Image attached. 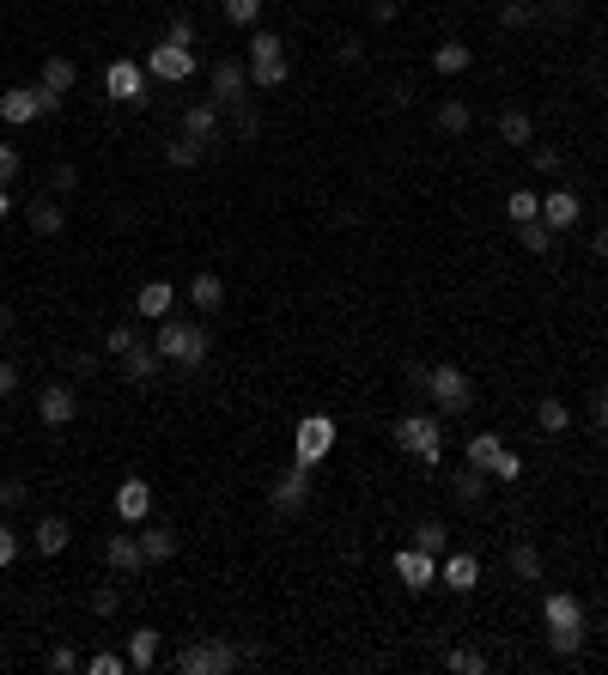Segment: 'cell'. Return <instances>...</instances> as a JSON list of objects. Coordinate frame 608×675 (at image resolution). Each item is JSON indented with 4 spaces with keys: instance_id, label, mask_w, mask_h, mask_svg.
I'll use <instances>...</instances> for the list:
<instances>
[{
    "instance_id": "6da1fadb",
    "label": "cell",
    "mask_w": 608,
    "mask_h": 675,
    "mask_svg": "<svg viewBox=\"0 0 608 675\" xmlns=\"http://www.w3.org/2000/svg\"><path fill=\"white\" fill-rule=\"evenodd\" d=\"M542 627H548V651H554V657H578V651H584V633H590L584 596L548 590V596H542Z\"/></svg>"
},
{
    "instance_id": "7a4b0ae2",
    "label": "cell",
    "mask_w": 608,
    "mask_h": 675,
    "mask_svg": "<svg viewBox=\"0 0 608 675\" xmlns=\"http://www.w3.org/2000/svg\"><path fill=\"white\" fill-rule=\"evenodd\" d=\"M256 657H262L256 645H232V639L207 633V639H195L189 651H177V669H183V675H232V669H244V663H256Z\"/></svg>"
},
{
    "instance_id": "3957f363",
    "label": "cell",
    "mask_w": 608,
    "mask_h": 675,
    "mask_svg": "<svg viewBox=\"0 0 608 675\" xmlns=\"http://www.w3.org/2000/svg\"><path fill=\"white\" fill-rule=\"evenodd\" d=\"M152 347H159V359H171V365H183V371H195V365H207V323H183V317H165L159 323V335H152Z\"/></svg>"
},
{
    "instance_id": "277c9868",
    "label": "cell",
    "mask_w": 608,
    "mask_h": 675,
    "mask_svg": "<svg viewBox=\"0 0 608 675\" xmlns=\"http://www.w3.org/2000/svg\"><path fill=\"white\" fill-rule=\"evenodd\" d=\"M390 438L408 450L414 463H438L444 457V414H402L390 426Z\"/></svg>"
},
{
    "instance_id": "5b68a950",
    "label": "cell",
    "mask_w": 608,
    "mask_h": 675,
    "mask_svg": "<svg viewBox=\"0 0 608 675\" xmlns=\"http://www.w3.org/2000/svg\"><path fill=\"white\" fill-rule=\"evenodd\" d=\"M426 396H432V408H438V414H469V408H475V384H469V371H463V365H432Z\"/></svg>"
},
{
    "instance_id": "8992f818",
    "label": "cell",
    "mask_w": 608,
    "mask_h": 675,
    "mask_svg": "<svg viewBox=\"0 0 608 675\" xmlns=\"http://www.w3.org/2000/svg\"><path fill=\"white\" fill-rule=\"evenodd\" d=\"M329 450H335V420H329V414H304V420H298V432H292V463L317 469Z\"/></svg>"
},
{
    "instance_id": "52a82bcc",
    "label": "cell",
    "mask_w": 608,
    "mask_h": 675,
    "mask_svg": "<svg viewBox=\"0 0 608 675\" xmlns=\"http://www.w3.org/2000/svg\"><path fill=\"white\" fill-rule=\"evenodd\" d=\"M146 86H152L146 61H128V55H116V61L104 67V98H116V104H146Z\"/></svg>"
},
{
    "instance_id": "ba28073f",
    "label": "cell",
    "mask_w": 608,
    "mask_h": 675,
    "mask_svg": "<svg viewBox=\"0 0 608 675\" xmlns=\"http://www.w3.org/2000/svg\"><path fill=\"white\" fill-rule=\"evenodd\" d=\"M195 49H177V43H165L159 37V49H146V73H152V80H159V86H183V80H195Z\"/></svg>"
},
{
    "instance_id": "9c48e42d",
    "label": "cell",
    "mask_w": 608,
    "mask_h": 675,
    "mask_svg": "<svg viewBox=\"0 0 608 675\" xmlns=\"http://www.w3.org/2000/svg\"><path fill=\"white\" fill-rule=\"evenodd\" d=\"M207 86H213V104H244L250 98V61H238V55H225V61H213V73H207Z\"/></svg>"
},
{
    "instance_id": "30bf717a",
    "label": "cell",
    "mask_w": 608,
    "mask_h": 675,
    "mask_svg": "<svg viewBox=\"0 0 608 675\" xmlns=\"http://www.w3.org/2000/svg\"><path fill=\"white\" fill-rule=\"evenodd\" d=\"M268 505L274 511H304V505H311V469H304V463H292L286 475H274V487H268Z\"/></svg>"
},
{
    "instance_id": "8fae6325",
    "label": "cell",
    "mask_w": 608,
    "mask_h": 675,
    "mask_svg": "<svg viewBox=\"0 0 608 675\" xmlns=\"http://www.w3.org/2000/svg\"><path fill=\"white\" fill-rule=\"evenodd\" d=\"M73 414H80V390H73V384H49V390H37V420H43L49 432L73 426Z\"/></svg>"
},
{
    "instance_id": "7c38bea8",
    "label": "cell",
    "mask_w": 608,
    "mask_h": 675,
    "mask_svg": "<svg viewBox=\"0 0 608 675\" xmlns=\"http://www.w3.org/2000/svg\"><path fill=\"white\" fill-rule=\"evenodd\" d=\"M396 578L408 584V590H432L438 584V554H426V548H396Z\"/></svg>"
},
{
    "instance_id": "4fadbf2b",
    "label": "cell",
    "mask_w": 608,
    "mask_h": 675,
    "mask_svg": "<svg viewBox=\"0 0 608 675\" xmlns=\"http://www.w3.org/2000/svg\"><path fill=\"white\" fill-rule=\"evenodd\" d=\"M37 116H43V92L37 86H7V92H0V122H7V128H25Z\"/></svg>"
},
{
    "instance_id": "5bb4252c",
    "label": "cell",
    "mask_w": 608,
    "mask_h": 675,
    "mask_svg": "<svg viewBox=\"0 0 608 675\" xmlns=\"http://www.w3.org/2000/svg\"><path fill=\"white\" fill-rule=\"evenodd\" d=\"M171 305H177V286H171V280H146V286L134 292V317H146V323H165Z\"/></svg>"
},
{
    "instance_id": "9a60e30c",
    "label": "cell",
    "mask_w": 608,
    "mask_h": 675,
    "mask_svg": "<svg viewBox=\"0 0 608 675\" xmlns=\"http://www.w3.org/2000/svg\"><path fill=\"white\" fill-rule=\"evenodd\" d=\"M542 219L554 225V232H572V225L584 219V201H578V189H548V195H542Z\"/></svg>"
},
{
    "instance_id": "2e32d148",
    "label": "cell",
    "mask_w": 608,
    "mask_h": 675,
    "mask_svg": "<svg viewBox=\"0 0 608 675\" xmlns=\"http://www.w3.org/2000/svg\"><path fill=\"white\" fill-rule=\"evenodd\" d=\"M146 511H152V481L128 475V481L116 487V517H122V523H146Z\"/></svg>"
},
{
    "instance_id": "e0dca14e",
    "label": "cell",
    "mask_w": 608,
    "mask_h": 675,
    "mask_svg": "<svg viewBox=\"0 0 608 675\" xmlns=\"http://www.w3.org/2000/svg\"><path fill=\"white\" fill-rule=\"evenodd\" d=\"M438 584H450V590H475V584H481V560L450 548V554L438 560Z\"/></svg>"
},
{
    "instance_id": "ac0fdd59",
    "label": "cell",
    "mask_w": 608,
    "mask_h": 675,
    "mask_svg": "<svg viewBox=\"0 0 608 675\" xmlns=\"http://www.w3.org/2000/svg\"><path fill=\"white\" fill-rule=\"evenodd\" d=\"M159 365H165V359H159V347H152V341H140L134 353H122V378H128L134 390H146L152 378H159Z\"/></svg>"
},
{
    "instance_id": "d6986e66",
    "label": "cell",
    "mask_w": 608,
    "mask_h": 675,
    "mask_svg": "<svg viewBox=\"0 0 608 675\" xmlns=\"http://www.w3.org/2000/svg\"><path fill=\"white\" fill-rule=\"evenodd\" d=\"M128 669H134V675H152V669H159V627H134V633H128Z\"/></svg>"
},
{
    "instance_id": "ffe728a7",
    "label": "cell",
    "mask_w": 608,
    "mask_h": 675,
    "mask_svg": "<svg viewBox=\"0 0 608 675\" xmlns=\"http://www.w3.org/2000/svg\"><path fill=\"white\" fill-rule=\"evenodd\" d=\"M67 542H73V523L67 517H43L37 530H31V548L43 554V560H55V554H67Z\"/></svg>"
},
{
    "instance_id": "44dd1931",
    "label": "cell",
    "mask_w": 608,
    "mask_h": 675,
    "mask_svg": "<svg viewBox=\"0 0 608 675\" xmlns=\"http://www.w3.org/2000/svg\"><path fill=\"white\" fill-rule=\"evenodd\" d=\"M104 566H110V572H122V578H134V572L146 566L140 536H110V542H104Z\"/></svg>"
},
{
    "instance_id": "7402d4cb",
    "label": "cell",
    "mask_w": 608,
    "mask_h": 675,
    "mask_svg": "<svg viewBox=\"0 0 608 675\" xmlns=\"http://www.w3.org/2000/svg\"><path fill=\"white\" fill-rule=\"evenodd\" d=\"M183 292H189V305H195L201 317H213V311L225 305V280H219V274H207V268H201V274H195Z\"/></svg>"
},
{
    "instance_id": "603a6c76",
    "label": "cell",
    "mask_w": 608,
    "mask_h": 675,
    "mask_svg": "<svg viewBox=\"0 0 608 675\" xmlns=\"http://www.w3.org/2000/svg\"><path fill=\"white\" fill-rule=\"evenodd\" d=\"M37 86H43V92H55V98H67L73 86H80V67H73L67 55H49V61H43V73H37Z\"/></svg>"
},
{
    "instance_id": "cb8c5ba5",
    "label": "cell",
    "mask_w": 608,
    "mask_h": 675,
    "mask_svg": "<svg viewBox=\"0 0 608 675\" xmlns=\"http://www.w3.org/2000/svg\"><path fill=\"white\" fill-rule=\"evenodd\" d=\"M177 548H183V542H177V530H165V523H146V530H140V554H146V566H165Z\"/></svg>"
},
{
    "instance_id": "d4e9b609",
    "label": "cell",
    "mask_w": 608,
    "mask_h": 675,
    "mask_svg": "<svg viewBox=\"0 0 608 675\" xmlns=\"http://www.w3.org/2000/svg\"><path fill=\"white\" fill-rule=\"evenodd\" d=\"M219 116H225V104H213V98H207V104H189V110H183V134H195V140H207V146H213Z\"/></svg>"
},
{
    "instance_id": "484cf974",
    "label": "cell",
    "mask_w": 608,
    "mask_h": 675,
    "mask_svg": "<svg viewBox=\"0 0 608 675\" xmlns=\"http://www.w3.org/2000/svg\"><path fill=\"white\" fill-rule=\"evenodd\" d=\"M505 566H511V578H523V584H542V572H548L536 542H517V548L505 554Z\"/></svg>"
},
{
    "instance_id": "4316f807",
    "label": "cell",
    "mask_w": 608,
    "mask_h": 675,
    "mask_svg": "<svg viewBox=\"0 0 608 675\" xmlns=\"http://www.w3.org/2000/svg\"><path fill=\"white\" fill-rule=\"evenodd\" d=\"M408 542L444 560V554H450V523H444V517H420V523H414V536H408Z\"/></svg>"
},
{
    "instance_id": "83f0119b",
    "label": "cell",
    "mask_w": 608,
    "mask_h": 675,
    "mask_svg": "<svg viewBox=\"0 0 608 675\" xmlns=\"http://www.w3.org/2000/svg\"><path fill=\"white\" fill-rule=\"evenodd\" d=\"M25 219H31V232H37V238H61V225H67V213H61V201H55V195L31 201V213H25Z\"/></svg>"
},
{
    "instance_id": "f1b7e54d",
    "label": "cell",
    "mask_w": 608,
    "mask_h": 675,
    "mask_svg": "<svg viewBox=\"0 0 608 675\" xmlns=\"http://www.w3.org/2000/svg\"><path fill=\"white\" fill-rule=\"evenodd\" d=\"M499 432H475L469 444H463V457H469V469H481V475H493V463H499Z\"/></svg>"
},
{
    "instance_id": "f546056e",
    "label": "cell",
    "mask_w": 608,
    "mask_h": 675,
    "mask_svg": "<svg viewBox=\"0 0 608 675\" xmlns=\"http://www.w3.org/2000/svg\"><path fill=\"white\" fill-rule=\"evenodd\" d=\"M499 140L505 146H529L536 140V116L529 110H499Z\"/></svg>"
},
{
    "instance_id": "4dcf8cb0",
    "label": "cell",
    "mask_w": 608,
    "mask_h": 675,
    "mask_svg": "<svg viewBox=\"0 0 608 675\" xmlns=\"http://www.w3.org/2000/svg\"><path fill=\"white\" fill-rule=\"evenodd\" d=\"M554 238H560V232H554L548 219H523V225H517V244H523L529 256H548V250H554Z\"/></svg>"
},
{
    "instance_id": "1f68e13d",
    "label": "cell",
    "mask_w": 608,
    "mask_h": 675,
    "mask_svg": "<svg viewBox=\"0 0 608 675\" xmlns=\"http://www.w3.org/2000/svg\"><path fill=\"white\" fill-rule=\"evenodd\" d=\"M469 61H475V49H469V43H456V37L432 49V73H444V80H450V73H463Z\"/></svg>"
},
{
    "instance_id": "d6a6232c",
    "label": "cell",
    "mask_w": 608,
    "mask_h": 675,
    "mask_svg": "<svg viewBox=\"0 0 608 675\" xmlns=\"http://www.w3.org/2000/svg\"><path fill=\"white\" fill-rule=\"evenodd\" d=\"M487 481H493V475H481V469H469V463H463V469L450 475V493L463 499V505H481V499H487Z\"/></svg>"
},
{
    "instance_id": "836d02e7",
    "label": "cell",
    "mask_w": 608,
    "mask_h": 675,
    "mask_svg": "<svg viewBox=\"0 0 608 675\" xmlns=\"http://www.w3.org/2000/svg\"><path fill=\"white\" fill-rule=\"evenodd\" d=\"M207 159V140H195V134H177L171 146H165V165H177V171H189V165H201Z\"/></svg>"
},
{
    "instance_id": "e575fe53",
    "label": "cell",
    "mask_w": 608,
    "mask_h": 675,
    "mask_svg": "<svg viewBox=\"0 0 608 675\" xmlns=\"http://www.w3.org/2000/svg\"><path fill=\"white\" fill-rule=\"evenodd\" d=\"M536 426H542L548 438H560V432L572 426V408H566L560 396H542V402H536Z\"/></svg>"
},
{
    "instance_id": "d590c367",
    "label": "cell",
    "mask_w": 608,
    "mask_h": 675,
    "mask_svg": "<svg viewBox=\"0 0 608 675\" xmlns=\"http://www.w3.org/2000/svg\"><path fill=\"white\" fill-rule=\"evenodd\" d=\"M536 19H542L536 0H499V25H505V31H529Z\"/></svg>"
},
{
    "instance_id": "8d00e7d4",
    "label": "cell",
    "mask_w": 608,
    "mask_h": 675,
    "mask_svg": "<svg viewBox=\"0 0 608 675\" xmlns=\"http://www.w3.org/2000/svg\"><path fill=\"white\" fill-rule=\"evenodd\" d=\"M469 122H475V110H469L463 98H444V104H438V128H444L450 140H456V134H469Z\"/></svg>"
},
{
    "instance_id": "74e56055",
    "label": "cell",
    "mask_w": 608,
    "mask_h": 675,
    "mask_svg": "<svg viewBox=\"0 0 608 675\" xmlns=\"http://www.w3.org/2000/svg\"><path fill=\"white\" fill-rule=\"evenodd\" d=\"M286 73H292L286 55H280V61H250V86H256V92H274V86H286Z\"/></svg>"
},
{
    "instance_id": "f35d334b",
    "label": "cell",
    "mask_w": 608,
    "mask_h": 675,
    "mask_svg": "<svg viewBox=\"0 0 608 675\" xmlns=\"http://www.w3.org/2000/svg\"><path fill=\"white\" fill-rule=\"evenodd\" d=\"M505 213H511V225L542 219V195H536V189H511V195H505Z\"/></svg>"
},
{
    "instance_id": "ab89813d",
    "label": "cell",
    "mask_w": 608,
    "mask_h": 675,
    "mask_svg": "<svg viewBox=\"0 0 608 675\" xmlns=\"http://www.w3.org/2000/svg\"><path fill=\"white\" fill-rule=\"evenodd\" d=\"M444 669H450V675H487V657L469 651V645H450V651H444Z\"/></svg>"
},
{
    "instance_id": "60d3db41",
    "label": "cell",
    "mask_w": 608,
    "mask_h": 675,
    "mask_svg": "<svg viewBox=\"0 0 608 675\" xmlns=\"http://www.w3.org/2000/svg\"><path fill=\"white\" fill-rule=\"evenodd\" d=\"M86 609H92L98 621H116V615H122V590H116V584H98V590L86 596Z\"/></svg>"
},
{
    "instance_id": "b9f144b4",
    "label": "cell",
    "mask_w": 608,
    "mask_h": 675,
    "mask_svg": "<svg viewBox=\"0 0 608 675\" xmlns=\"http://www.w3.org/2000/svg\"><path fill=\"white\" fill-rule=\"evenodd\" d=\"M232 134H238V140H256V134H262V110H256V98L232 104Z\"/></svg>"
},
{
    "instance_id": "7bdbcfd3",
    "label": "cell",
    "mask_w": 608,
    "mask_h": 675,
    "mask_svg": "<svg viewBox=\"0 0 608 675\" xmlns=\"http://www.w3.org/2000/svg\"><path fill=\"white\" fill-rule=\"evenodd\" d=\"M86 675H134V669H128L122 651H92V657H86Z\"/></svg>"
},
{
    "instance_id": "ee69618b",
    "label": "cell",
    "mask_w": 608,
    "mask_h": 675,
    "mask_svg": "<svg viewBox=\"0 0 608 675\" xmlns=\"http://www.w3.org/2000/svg\"><path fill=\"white\" fill-rule=\"evenodd\" d=\"M219 7H225V19L244 25V31H256V19H262V0H219Z\"/></svg>"
},
{
    "instance_id": "f6af8a7d",
    "label": "cell",
    "mask_w": 608,
    "mask_h": 675,
    "mask_svg": "<svg viewBox=\"0 0 608 675\" xmlns=\"http://www.w3.org/2000/svg\"><path fill=\"white\" fill-rule=\"evenodd\" d=\"M280 55H286V43L274 31H250V61H280Z\"/></svg>"
},
{
    "instance_id": "bcb514c9",
    "label": "cell",
    "mask_w": 608,
    "mask_h": 675,
    "mask_svg": "<svg viewBox=\"0 0 608 675\" xmlns=\"http://www.w3.org/2000/svg\"><path fill=\"white\" fill-rule=\"evenodd\" d=\"M134 347H140V335H134V323H116V329L104 335V353H110V359H122V353H134Z\"/></svg>"
},
{
    "instance_id": "7dc6e473",
    "label": "cell",
    "mask_w": 608,
    "mask_h": 675,
    "mask_svg": "<svg viewBox=\"0 0 608 675\" xmlns=\"http://www.w3.org/2000/svg\"><path fill=\"white\" fill-rule=\"evenodd\" d=\"M31 499V481H19V475H7V481H0V511H19Z\"/></svg>"
},
{
    "instance_id": "c3c4849f",
    "label": "cell",
    "mask_w": 608,
    "mask_h": 675,
    "mask_svg": "<svg viewBox=\"0 0 608 675\" xmlns=\"http://www.w3.org/2000/svg\"><path fill=\"white\" fill-rule=\"evenodd\" d=\"M165 43H177V49H195V19H189V13H177V19L165 25Z\"/></svg>"
},
{
    "instance_id": "681fc988",
    "label": "cell",
    "mask_w": 608,
    "mask_h": 675,
    "mask_svg": "<svg viewBox=\"0 0 608 675\" xmlns=\"http://www.w3.org/2000/svg\"><path fill=\"white\" fill-rule=\"evenodd\" d=\"M80 189V165H55L49 171V195H73Z\"/></svg>"
},
{
    "instance_id": "f907efd6",
    "label": "cell",
    "mask_w": 608,
    "mask_h": 675,
    "mask_svg": "<svg viewBox=\"0 0 608 675\" xmlns=\"http://www.w3.org/2000/svg\"><path fill=\"white\" fill-rule=\"evenodd\" d=\"M25 171V159H19V146H0V189H13V177Z\"/></svg>"
},
{
    "instance_id": "816d5d0a",
    "label": "cell",
    "mask_w": 608,
    "mask_h": 675,
    "mask_svg": "<svg viewBox=\"0 0 608 675\" xmlns=\"http://www.w3.org/2000/svg\"><path fill=\"white\" fill-rule=\"evenodd\" d=\"M19 548H25V542H19V530H13V523H0V572L19 560Z\"/></svg>"
},
{
    "instance_id": "f5cc1de1",
    "label": "cell",
    "mask_w": 608,
    "mask_h": 675,
    "mask_svg": "<svg viewBox=\"0 0 608 675\" xmlns=\"http://www.w3.org/2000/svg\"><path fill=\"white\" fill-rule=\"evenodd\" d=\"M529 165H536L542 177H554L560 171V146H529Z\"/></svg>"
},
{
    "instance_id": "db71d44e",
    "label": "cell",
    "mask_w": 608,
    "mask_h": 675,
    "mask_svg": "<svg viewBox=\"0 0 608 675\" xmlns=\"http://www.w3.org/2000/svg\"><path fill=\"white\" fill-rule=\"evenodd\" d=\"M523 475V457L517 450H499V463H493V481H517Z\"/></svg>"
},
{
    "instance_id": "11a10c76",
    "label": "cell",
    "mask_w": 608,
    "mask_h": 675,
    "mask_svg": "<svg viewBox=\"0 0 608 675\" xmlns=\"http://www.w3.org/2000/svg\"><path fill=\"white\" fill-rule=\"evenodd\" d=\"M49 669L67 675V669H86V663H80V651H73V645H55V651H49Z\"/></svg>"
},
{
    "instance_id": "9f6ffc18",
    "label": "cell",
    "mask_w": 608,
    "mask_h": 675,
    "mask_svg": "<svg viewBox=\"0 0 608 675\" xmlns=\"http://www.w3.org/2000/svg\"><path fill=\"white\" fill-rule=\"evenodd\" d=\"M335 61H341V67H359V61H365V43H359V37H341V43H335Z\"/></svg>"
},
{
    "instance_id": "6f0895ef",
    "label": "cell",
    "mask_w": 608,
    "mask_h": 675,
    "mask_svg": "<svg viewBox=\"0 0 608 675\" xmlns=\"http://www.w3.org/2000/svg\"><path fill=\"white\" fill-rule=\"evenodd\" d=\"M13 396H19V365L0 359V402H13Z\"/></svg>"
},
{
    "instance_id": "680465c9",
    "label": "cell",
    "mask_w": 608,
    "mask_h": 675,
    "mask_svg": "<svg viewBox=\"0 0 608 675\" xmlns=\"http://www.w3.org/2000/svg\"><path fill=\"white\" fill-rule=\"evenodd\" d=\"M365 13H371L377 25H390V19L402 13V0H365Z\"/></svg>"
},
{
    "instance_id": "91938a15",
    "label": "cell",
    "mask_w": 608,
    "mask_h": 675,
    "mask_svg": "<svg viewBox=\"0 0 608 675\" xmlns=\"http://www.w3.org/2000/svg\"><path fill=\"white\" fill-rule=\"evenodd\" d=\"M590 420L608 432V384H602V390H590Z\"/></svg>"
},
{
    "instance_id": "94428289",
    "label": "cell",
    "mask_w": 608,
    "mask_h": 675,
    "mask_svg": "<svg viewBox=\"0 0 608 675\" xmlns=\"http://www.w3.org/2000/svg\"><path fill=\"white\" fill-rule=\"evenodd\" d=\"M98 371V353H73V378H92Z\"/></svg>"
},
{
    "instance_id": "6125c7cd",
    "label": "cell",
    "mask_w": 608,
    "mask_h": 675,
    "mask_svg": "<svg viewBox=\"0 0 608 675\" xmlns=\"http://www.w3.org/2000/svg\"><path fill=\"white\" fill-rule=\"evenodd\" d=\"M596 256L608 262V225H602V232H596Z\"/></svg>"
},
{
    "instance_id": "be15d7a7",
    "label": "cell",
    "mask_w": 608,
    "mask_h": 675,
    "mask_svg": "<svg viewBox=\"0 0 608 675\" xmlns=\"http://www.w3.org/2000/svg\"><path fill=\"white\" fill-rule=\"evenodd\" d=\"M7 207H13V195H7V189H0V219H7Z\"/></svg>"
},
{
    "instance_id": "e7e4bbea",
    "label": "cell",
    "mask_w": 608,
    "mask_h": 675,
    "mask_svg": "<svg viewBox=\"0 0 608 675\" xmlns=\"http://www.w3.org/2000/svg\"><path fill=\"white\" fill-rule=\"evenodd\" d=\"M7 438H13V432H7V426H0V444H7Z\"/></svg>"
},
{
    "instance_id": "03108f58",
    "label": "cell",
    "mask_w": 608,
    "mask_h": 675,
    "mask_svg": "<svg viewBox=\"0 0 608 675\" xmlns=\"http://www.w3.org/2000/svg\"><path fill=\"white\" fill-rule=\"evenodd\" d=\"M602 292H608V286H602Z\"/></svg>"
}]
</instances>
